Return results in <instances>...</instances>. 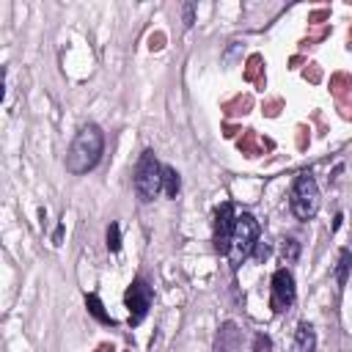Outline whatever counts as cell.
I'll return each mask as SVG.
<instances>
[{"instance_id":"cell-1","label":"cell","mask_w":352,"mask_h":352,"mask_svg":"<svg viewBox=\"0 0 352 352\" xmlns=\"http://www.w3.org/2000/svg\"><path fill=\"white\" fill-rule=\"evenodd\" d=\"M102 148H104V135H102V129H99L96 124H85V126L74 135V140H72V146H69V151H66V170L74 173V176L88 173L91 168H96V162H99V157H102Z\"/></svg>"},{"instance_id":"cell-2","label":"cell","mask_w":352,"mask_h":352,"mask_svg":"<svg viewBox=\"0 0 352 352\" xmlns=\"http://www.w3.org/2000/svg\"><path fill=\"white\" fill-rule=\"evenodd\" d=\"M258 242V220L250 214V212H242L234 217V231H231V242H228V258H231V267L236 270L250 253H253V245Z\"/></svg>"},{"instance_id":"cell-3","label":"cell","mask_w":352,"mask_h":352,"mask_svg":"<svg viewBox=\"0 0 352 352\" xmlns=\"http://www.w3.org/2000/svg\"><path fill=\"white\" fill-rule=\"evenodd\" d=\"M160 190H162V165L157 162V154L146 148L135 165V192L140 201H154Z\"/></svg>"},{"instance_id":"cell-4","label":"cell","mask_w":352,"mask_h":352,"mask_svg":"<svg viewBox=\"0 0 352 352\" xmlns=\"http://www.w3.org/2000/svg\"><path fill=\"white\" fill-rule=\"evenodd\" d=\"M292 212L297 220H311L319 212V187L311 173H300L292 184Z\"/></svg>"},{"instance_id":"cell-5","label":"cell","mask_w":352,"mask_h":352,"mask_svg":"<svg viewBox=\"0 0 352 352\" xmlns=\"http://www.w3.org/2000/svg\"><path fill=\"white\" fill-rule=\"evenodd\" d=\"M151 300H154V292L151 286L143 280V278H135L124 294V302L129 308V324H140L151 308Z\"/></svg>"},{"instance_id":"cell-6","label":"cell","mask_w":352,"mask_h":352,"mask_svg":"<svg viewBox=\"0 0 352 352\" xmlns=\"http://www.w3.org/2000/svg\"><path fill=\"white\" fill-rule=\"evenodd\" d=\"M234 206L231 204H220L217 212H214V226H212V242H214V250L220 256L228 253V242H231V231H234Z\"/></svg>"},{"instance_id":"cell-7","label":"cell","mask_w":352,"mask_h":352,"mask_svg":"<svg viewBox=\"0 0 352 352\" xmlns=\"http://www.w3.org/2000/svg\"><path fill=\"white\" fill-rule=\"evenodd\" d=\"M292 302H294V275L286 267H280L272 275V297H270V305H272L275 314H283Z\"/></svg>"},{"instance_id":"cell-8","label":"cell","mask_w":352,"mask_h":352,"mask_svg":"<svg viewBox=\"0 0 352 352\" xmlns=\"http://www.w3.org/2000/svg\"><path fill=\"white\" fill-rule=\"evenodd\" d=\"M316 349V333L308 322H300L294 330V341H292V352H314Z\"/></svg>"},{"instance_id":"cell-9","label":"cell","mask_w":352,"mask_h":352,"mask_svg":"<svg viewBox=\"0 0 352 352\" xmlns=\"http://www.w3.org/2000/svg\"><path fill=\"white\" fill-rule=\"evenodd\" d=\"M179 187H182V179H179L176 168H170V165H162V192H165L168 198H176Z\"/></svg>"},{"instance_id":"cell-10","label":"cell","mask_w":352,"mask_h":352,"mask_svg":"<svg viewBox=\"0 0 352 352\" xmlns=\"http://www.w3.org/2000/svg\"><path fill=\"white\" fill-rule=\"evenodd\" d=\"M85 305H88V314H91L94 319H99L102 324H116V319L104 311V305H102V300H99L96 294H85Z\"/></svg>"},{"instance_id":"cell-11","label":"cell","mask_w":352,"mask_h":352,"mask_svg":"<svg viewBox=\"0 0 352 352\" xmlns=\"http://www.w3.org/2000/svg\"><path fill=\"white\" fill-rule=\"evenodd\" d=\"M349 261H352V256H349V250L344 248V250L338 253V267H336V280H338V286H344V283H346V275H349Z\"/></svg>"},{"instance_id":"cell-12","label":"cell","mask_w":352,"mask_h":352,"mask_svg":"<svg viewBox=\"0 0 352 352\" xmlns=\"http://www.w3.org/2000/svg\"><path fill=\"white\" fill-rule=\"evenodd\" d=\"M107 250L110 253H118L121 250V228H118V223H110L107 226Z\"/></svg>"},{"instance_id":"cell-13","label":"cell","mask_w":352,"mask_h":352,"mask_svg":"<svg viewBox=\"0 0 352 352\" xmlns=\"http://www.w3.org/2000/svg\"><path fill=\"white\" fill-rule=\"evenodd\" d=\"M280 253H283V261H294V258L300 256V242H297V239H286Z\"/></svg>"},{"instance_id":"cell-14","label":"cell","mask_w":352,"mask_h":352,"mask_svg":"<svg viewBox=\"0 0 352 352\" xmlns=\"http://www.w3.org/2000/svg\"><path fill=\"white\" fill-rule=\"evenodd\" d=\"M253 352H272V341L267 336H256L253 341Z\"/></svg>"},{"instance_id":"cell-15","label":"cell","mask_w":352,"mask_h":352,"mask_svg":"<svg viewBox=\"0 0 352 352\" xmlns=\"http://www.w3.org/2000/svg\"><path fill=\"white\" fill-rule=\"evenodd\" d=\"M267 253H270V248H267L264 242H256V245H253V253H250V256H256L258 261H264V258H267Z\"/></svg>"},{"instance_id":"cell-16","label":"cell","mask_w":352,"mask_h":352,"mask_svg":"<svg viewBox=\"0 0 352 352\" xmlns=\"http://www.w3.org/2000/svg\"><path fill=\"white\" fill-rule=\"evenodd\" d=\"M184 25H192V3L184 6Z\"/></svg>"},{"instance_id":"cell-17","label":"cell","mask_w":352,"mask_h":352,"mask_svg":"<svg viewBox=\"0 0 352 352\" xmlns=\"http://www.w3.org/2000/svg\"><path fill=\"white\" fill-rule=\"evenodd\" d=\"M60 236H63V223H58V228H55V236H52V242H55V245H60Z\"/></svg>"},{"instance_id":"cell-18","label":"cell","mask_w":352,"mask_h":352,"mask_svg":"<svg viewBox=\"0 0 352 352\" xmlns=\"http://www.w3.org/2000/svg\"><path fill=\"white\" fill-rule=\"evenodd\" d=\"M3 96H6V88H3V82H0V102H3Z\"/></svg>"}]
</instances>
